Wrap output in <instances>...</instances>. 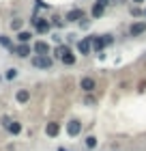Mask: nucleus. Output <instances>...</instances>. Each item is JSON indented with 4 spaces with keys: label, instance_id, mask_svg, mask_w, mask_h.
I'll use <instances>...</instances> for the list:
<instances>
[{
    "label": "nucleus",
    "instance_id": "f257e3e1",
    "mask_svg": "<svg viewBox=\"0 0 146 151\" xmlns=\"http://www.w3.org/2000/svg\"><path fill=\"white\" fill-rule=\"evenodd\" d=\"M112 35H103V37H93V47H95V50L97 52H99L101 54V50H103V47H105V45H110V43H112Z\"/></svg>",
    "mask_w": 146,
    "mask_h": 151
},
{
    "label": "nucleus",
    "instance_id": "f03ea898",
    "mask_svg": "<svg viewBox=\"0 0 146 151\" xmlns=\"http://www.w3.org/2000/svg\"><path fill=\"white\" fill-rule=\"evenodd\" d=\"M30 63H32V67H37V69H50V67H52V58H50V56H41V54H37V56H34Z\"/></svg>",
    "mask_w": 146,
    "mask_h": 151
},
{
    "label": "nucleus",
    "instance_id": "7ed1b4c3",
    "mask_svg": "<svg viewBox=\"0 0 146 151\" xmlns=\"http://www.w3.org/2000/svg\"><path fill=\"white\" fill-rule=\"evenodd\" d=\"M90 50H93V37H86V39H82L78 43V52L82 54V56H88Z\"/></svg>",
    "mask_w": 146,
    "mask_h": 151
},
{
    "label": "nucleus",
    "instance_id": "20e7f679",
    "mask_svg": "<svg viewBox=\"0 0 146 151\" xmlns=\"http://www.w3.org/2000/svg\"><path fill=\"white\" fill-rule=\"evenodd\" d=\"M32 24H34V28H37V32H41V35H45L47 30H50V22L47 19H43V17H32Z\"/></svg>",
    "mask_w": 146,
    "mask_h": 151
},
{
    "label": "nucleus",
    "instance_id": "39448f33",
    "mask_svg": "<svg viewBox=\"0 0 146 151\" xmlns=\"http://www.w3.org/2000/svg\"><path fill=\"white\" fill-rule=\"evenodd\" d=\"M2 125L9 129V132L13 136H17L19 132H22V123H17V121H11V119H2Z\"/></svg>",
    "mask_w": 146,
    "mask_h": 151
},
{
    "label": "nucleus",
    "instance_id": "423d86ee",
    "mask_svg": "<svg viewBox=\"0 0 146 151\" xmlns=\"http://www.w3.org/2000/svg\"><path fill=\"white\" fill-rule=\"evenodd\" d=\"M67 132H69V136H80L82 134V123L78 119H71L67 123Z\"/></svg>",
    "mask_w": 146,
    "mask_h": 151
},
{
    "label": "nucleus",
    "instance_id": "0eeeda50",
    "mask_svg": "<svg viewBox=\"0 0 146 151\" xmlns=\"http://www.w3.org/2000/svg\"><path fill=\"white\" fill-rule=\"evenodd\" d=\"M82 19H84V11L82 9H71L65 15V22H82Z\"/></svg>",
    "mask_w": 146,
    "mask_h": 151
},
{
    "label": "nucleus",
    "instance_id": "6e6552de",
    "mask_svg": "<svg viewBox=\"0 0 146 151\" xmlns=\"http://www.w3.org/2000/svg\"><path fill=\"white\" fill-rule=\"evenodd\" d=\"M80 88H82V91H86V93H93L95 88H97L95 78H82L80 80Z\"/></svg>",
    "mask_w": 146,
    "mask_h": 151
},
{
    "label": "nucleus",
    "instance_id": "1a4fd4ad",
    "mask_svg": "<svg viewBox=\"0 0 146 151\" xmlns=\"http://www.w3.org/2000/svg\"><path fill=\"white\" fill-rule=\"evenodd\" d=\"M144 32H146V22H135V24H131V28H129L131 37H140Z\"/></svg>",
    "mask_w": 146,
    "mask_h": 151
},
{
    "label": "nucleus",
    "instance_id": "9d476101",
    "mask_svg": "<svg viewBox=\"0 0 146 151\" xmlns=\"http://www.w3.org/2000/svg\"><path fill=\"white\" fill-rule=\"evenodd\" d=\"M15 56H19V58H26V56H30V45L28 43H19L17 47H13L11 50Z\"/></svg>",
    "mask_w": 146,
    "mask_h": 151
},
{
    "label": "nucleus",
    "instance_id": "9b49d317",
    "mask_svg": "<svg viewBox=\"0 0 146 151\" xmlns=\"http://www.w3.org/2000/svg\"><path fill=\"white\" fill-rule=\"evenodd\" d=\"M32 50L37 52V54H41V56H47V54H50V45H47L45 41H37Z\"/></svg>",
    "mask_w": 146,
    "mask_h": 151
},
{
    "label": "nucleus",
    "instance_id": "f8f14e48",
    "mask_svg": "<svg viewBox=\"0 0 146 151\" xmlns=\"http://www.w3.org/2000/svg\"><path fill=\"white\" fill-rule=\"evenodd\" d=\"M58 132H60L58 123H47V127H45V134L47 136H52V138H54V136H58Z\"/></svg>",
    "mask_w": 146,
    "mask_h": 151
},
{
    "label": "nucleus",
    "instance_id": "ddd939ff",
    "mask_svg": "<svg viewBox=\"0 0 146 151\" xmlns=\"http://www.w3.org/2000/svg\"><path fill=\"white\" fill-rule=\"evenodd\" d=\"M103 11H105V6H101V4H97V2H95V6H93V11H90V15H93L95 19H99V17L103 15Z\"/></svg>",
    "mask_w": 146,
    "mask_h": 151
},
{
    "label": "nucleus",
    "instance_id": "4468645a",
    "mask_svg": "<svg viewBox=\"0 0 146 151\" xmlns=\"http://www.w3.org/2000/svg\"><path fill=\"white\" fill-rule=\"evenodd\" d=\"M15 97H17V101H19V104H26V101L30 99V93L26 91V88H22V91H17V95H15Z\"/></svg>",
    "mask_w": 146,
    "mask_h": 151
},
{
    "label": "nucleus",
    "instance_id": "2eb2a0df",
    "mask_svg": "<svg viewBox=\"0 0 146 151\" xmlns=\"http://www.w3.org/2000/svg\"><path fill=\"white\" fill-rule=\"evenodd\" d=\"M30 37H32V35H30L28 30H19V32H17V41H19V43H28Z\"/></svg>",
    "mask_w": 146,
    "mask_h": 151
},
{
    "label": "nucleus",
    "instance_id": "dca6fc26",
    "mask_svg": "<svg viewBox=\"0 0 146 151\" xmlns=\"http://www.w3.org/2000/svg\"><path fill=\"white\" fill-rule=\"evenodd\" d=\"M0 43H2L4 47H9V50H13V45H11V39L6 37V35H0Z\"/></svg>",
    "mask_w": 146,
    "mask_h": 151
},
{
    "label": "nucleus",
    "instance_id": "f3484780",
    "mask_svg": "<svg viewBox=\"0 0 146 151\" xmlns=\"http://www.w3.org/2000/svg\"><path fill=\"white\" fill-rule=\"evenodd\" d=\"M86 147L88 149H95L97 147V138H95V136H88V138H86Z\"/></svg>",
    "mask_w": 146,
    "mask_h": 151
},
{
    "label": "nucleus",
    "instance_id": "a211bd4d",
    "mask_svg": "<svg viewBox=\"0 0 146 151\" xmlns=\"http://www.w3.org/2000/svg\"><path fill=\"white\" fill-rule=\"evenodd\" d=\"M15 78H17V69H15V67H11V69L6 71V80H15Z\"/></svg>",
    "mask_w": 146,
    "mask_h": 151
},
{
    "label": "nucleus",
    "instance_id": "6ab92c4d",
    "mask_svg": "<svg viewBox=\"0 0 146 151\" xmlns=\"http://www.w3.org/2000/svg\"><path fill=\"white\" fill-rule=\"evenodd\" d=\"M11 28H13V30H19V28H22V19H13V22H11Z\"/></svg>",
    "mask_w": 146,
    "mask_h": 151
},
{
    "label": "nucleus",
    "instance_id": "aec40b11",
    "mask_svg": "<svg viewBox=\"0 0 146 151\" xmlns=\"http://www.w3.org/2000/svg\"><path fill=\"white\" fill-rule=\"evenodd\" d=\"M131 15H135V17H142V15H144V11H142V9H137V6H133V9H131Z\"/></svg>",
    "mask_w": 146,
    "mask_h": 151
},
{
    "label": "nucleus",
    "instance_id": "412c9836",
    "mask_svg": "<svg viewBox=\"0 0 146 151\" xmlns=\"http://www.w3.org/2000/svg\"><path fill=\"white\" fill-rule=\"evenodd\" d=\"M50 24H54V26H58V28H60V26H62V19H60V17H52Z\"/></svg>",
    "mask_w": 146,
    "mask_h": 151
},
{
    "label": "nucleus",
    "instance_id": "4be33fe9",
    "mask_svg": "<svg viewBox=\"0 0 146 151\" xmlns=\"http://www.w3.org/2000/svg\"><path fill=\"white\" fill-rule=\"evenodd\" d=\"M97 4H101V6H108V0H97Z\"/></svg>",
    "mask_w": 146,
    "mask_h": 151
},
{
    "label": "nucleus",
    "instance_id": "5701e85b",
    "mask_svg": "<svg viewBox=\"0 0 146 151\" xmlns=\"http://www.w3.org/2000/svg\"><path fill=\"white\" fill-rule=\"evenodd\" d=\"M133 4H142V2H146V0H131Z\"/></svg>",
    "mask_w": 146,
    "mask_h": 151
},
{
    "label": "nucleus",
    "instance_id": "b1692460",
    "mask_svg": "<svg viewBox=\"0 0 146 151\" xmlns=\"http://www.w3.org/2000/svg\"><path fill=\"white\" fill-rule=\"evenodd\" d=\"M112 2H114V4H122V0H112Z\"/></svg>",
    "mask_w": 146,
    "mask_h": 151
},
{
    "label": "nucleus",
    "instance_id": "393cba45",
    "mask_svg": "<svg viewBox=\"0 0 146 151\" xmlns=\"http://www.w3.org/2000/svg\"><path fill=\"white\" fill-rule=\"evenodd\" d=\"M58 151H67V149H65V147H58Z\"/></svg>",
    "mask_w": 146,
    "mask_h": 151
},
{
    "label": "nucleus",
    "instance_id": "a878e982",
    "mask_svg": "<svg viewBox=\"0 0 146 151\" xmlns=\"http://www.w3.org/2000/svg\"><path fill=\"white\" fill-rule=\"evenodd\" d=\"M144 17H146V9H144Z\"/></svg>",
    "mask_w": 146,
    "mask_h": 151
}]
</instances>
